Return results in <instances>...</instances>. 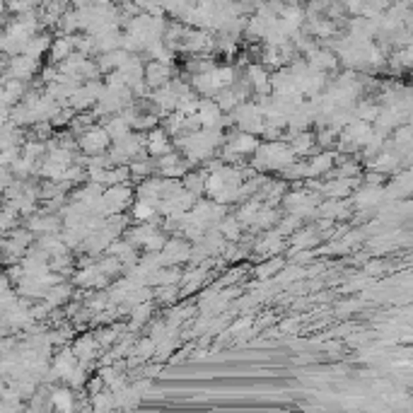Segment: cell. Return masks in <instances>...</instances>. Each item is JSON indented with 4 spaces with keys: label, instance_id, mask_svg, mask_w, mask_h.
Wrapping results in <instances>:
<instances>
[{
    "label": "cell",
    "instance_id": "1",
    "mask_svg": "<svg viewBox=\"0 0 413 413\" xmlns=\"http://www.w3.org/2000/svg\"><path fill=\"white\" fill-rule=\"evenodd\" d=\"M128 201H131V191H128L126 186H114V189L102 194L99 208H102V213H119V210L126 208Z\"/></svg>",
    "mask_w": 413,
    "mask_h": 413
},
{
    "label": "cell",
    "instance_id": "11",
    "mask_svg": "<svg viewBox=\"0 0 413 413\" xmlns=\"http://www.w3.org/2000/svg\"><path fill=\"white\" fill-rule=\"evenodd\" d=\"M148 145H150V152H155V155H167V152H170V145H167V136L162 131L150 133V138H148Z\"/></svg>",
    "mask_w": 413,
    "mask_h": 413
},
{
    "label": "cell",
    "instance_id": "7",
    "mask_svg": "<svg viewBox=\"0 0 413 413\" xmlns=\"http://www.w3.org/2000/svg\"><path fill=\"white\" fill-rule=\"evenodd\" d=\"M51 44H54V39H51V37L46 34V32H37V34L32 37L30 41H27L25 54H27V56H32V59L39 61L41 56L46 54V51H51Z\"/></svg>",
    "mask_w": 413,
    "mask_h": 413
},
{
    "label": "cell",
    "instance_id": "5",
    "mask_svg": "<svg viewBox=\"0 0 413 413\" xmlns=\"http://www.w3.org/2000/svg\"><path fill=\"white\" fill-rule=\"evenodd\" d=\"M228 150L232 152V155H249V152H256L259 150V143H256V138H254L249 131H242V133H237L232 141H230Z\"/></svg>",
    "mask_w": 413,
    "mask_h": 413
},
{
    "label": "cell",
    "instance_id": "2",
    "mask_svg": "<svg viewBox=\"0 0 413 413\" xmlns=\"http://www.w3.org/2000/svg\"><path fill=\"white\" fill-rule=\"evenodd\" d=\"M109 141H112V136L107 133V128H90L80 138V148L85 152H90V155H99V152H104L109 148Z\"/></svg>",
    "mask_w": 413,
    "mask_h": 413
},
{
    "label": "cell",
    "instance_id": "8",
    "mask_svg": "<svg viewBox=\"0 0 413 413\" xmlns=\"http://www.w3.org/2000/svg\"><path fill=\"white\" fill-rule=\"evenodd\" d=\"M199 121L203 123L205 128L220 126V121H223V107H220V104H215V102L199 104Z\"/></svg>",
    "mask_w": 413,
    "mask_h": 413
},
{
    "label": "cell",
    "instance_id": "13",
    "mask_svg": "<svg viewBox=\"0 0 413 413\" xmlns=\"http://www.w3.org/2000/svg\"><path fill=\"white\" fill-rule=\"evenodd\" d=\"M285 3H290V6H297V3H300V0H285Z\"/></svg>",
    "mask_w": 413,
    "mask_h": 413
},
{
    "label": "cell",
    "instance_id": "6",
    "mask_svg": "<svg viewBox=\"0 0 413 413\" xmlns=\"http://www.w3.org/2000/svg\"><path fill=\"white\" fill-rule=\"evenodd\" d=\"M399 155L396 152H387V150H382V152H377V155L372 157V162H370V170H374V172H379V174H392L394 170H399Z\"/></svg>",
    "mask_w": 413,
    "mask_h": 413
},
{
    "label": "cell",
    "instance_id": "4",
    "mask_svg": "<svg viewBox=\"0 0 413 413\" xmlns=\"http://www.w3.org/2000/svg\"><path fill=\"white\" fill-rule=\"evenodd\" d=\"M37 63H39L37 59H32V56H27V54H20L12 59V66H10V70H8V75H12V78H17V80H27L37 73Z\"/></svg>",
    "mask_w": 413,
    "mask_h": 413
},
{
    "label": "cell",
    "instance_id": "10",
    "mask_svg": "<svg viewBox=\"0 0 413 413\" xmlns=\"http://www.w3.org/2000/svg\"><path fill=\"white\" fill-rule=\"evenodd\" d=\"M75 355H78V360H90L97 355V341L90 339V336H83V339L75 343Z\"/></svg>",
    "mask_w": 413,
    "mask_h": 413
},
{
    "label": "cell",
    "instance_id": "9",
    "mask_svg": "<svg viewBox=\"0 0 413 413\" xmlns=\"http://www.w3.org/2000/svg\"><path fill=\"white\" fill-rule=\"evenodd\" d=\"M331 165H334V155H329V152H324V155H316L314 160L307 165V177H319L324 174V172L331 170Z\"/></svg>",
    "mask_w": 413,
    "mask_h": 413
},
{
    "label": "cell",
    "instance_id": "12",
    "mask_svg": "<svg viewBox=\"0 0 413 413\" xmlns=\"http://www.w3.org/2000/svg\"><path fill=\"white\" fill-rule=\"evenodd\" d=\"M345 8V12L350 15H363V8H365V0H341Z\"/></svg>",
    "mask_w": 413,
    "mask_h": 413
},
{
    "label": "cell",
    "instance_id": "3",
    "mask_svg": "<svg viewBox=\"0 0 413 413\" xmlns=\"http://www.w3.org/2000/svg\"><path fill=\"white\" fill-rule=\"evenodd\" d=\"M172 78V70L170 66L165 63V61H152V63L145 66V83L150 85V88H165L167 83H170Z\"/></svg>",
    "mask_w": 413,
    "mask_h": 413
}]
</instances>
